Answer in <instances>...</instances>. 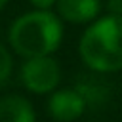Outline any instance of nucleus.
<instances>
[{"instance_id":"nucleus-1","label":"nucleus","mask_w":122,"mask_h":122,"mask_svg":"<svg viewBox=\"0 0 122 122\" xmlns=\"http://www.w3.org/2000/svg\"><path fill=\"white\" fill-rule=\"evenodd\" d=\"M78 57L93 72L122 71V15L105 13L90 21L78 40Z\"/></svg>"},{"instance_id":"nucleus-2","label":"nucleus","mask_w":122,"mask_h":122,"mask_svg":"<svg viewBox=\"0 0 122 122\" xmlns=\"http://www.w3.org/2000/svg\"><path fill=\"white\" fill-rule=\"evenodd\" d=\"M63 21L55 11L32 8L13 19L8 30V44L10 50L23 59L34 55H53L63 42Z\"/></svg>"},{"instance_id":"nucleus-3","label":"nucleus","mask_w":122,"mask_h":122,"mask_svg":"<svg viewBox=\"0 0 122 122\" xmlns=\"http://www.w3.org/2000/svg\"><path fill=\"white\" fill-rule=\"evenodd\" d=\"M19 80L23 88L34 95H48L61 82V65L53 55L25 57L19 69Z\"/></svg>"},{"instance_id":"nucleus-4","label":"nucleus","mask_w":122,"mask_h":122,"mask_svg":"<svg viewBox=\"0 0 122 122\" xmlns=\"http://www.w3.org/2000/svg\"><path fill=\"white\" fill-rule=\"evenodd\" d=\"M46 111L53 122H76L86 112V97L76 88H55L48 93Z\"/></svg>"},{"instance_id":"nucleus-5","label":"nucleus","mask_w":122,"mask_h":122,"mask_svg":"<svg viewBox=\"0 0 122 122\" xmlns=\"http://www.w3.org/2000/svg\"><path fill=\"white\" fill-rule=\"evenodd\" d=\"M103 2L101 0H57L55 13L63 23L72 25H88L97 15H101Z\"/></svg>"},{"instance_id":"nucleus-6","label":"nucleus","mask_w":122,"mask_h":122,"mask_svg":"<svg viewBox=\"0 0 122 122\" xmlns=\"http://www.w3.org/2000/svg\"><path fill=\"white\" fill-rule=\"evenodd\" d=\"M0 122H38L34 105L19 93L0 97Z\"/></svg>"},{"instance_id":"nucleus-7","label":"nucleus","mask_w":122,"mask_h":122,"mask_svg":"<svg viewBox=\"0 0 122 122\" xmlns=\"http://www.w3.org/2000/svg\"><path fill=\"white\" fill-rule=\"evenodd\" d=\"M13 72V55L11 50L0 42V84L6 82Z\"/></svg>"},{"instance_id":"nucleus-8","label":"nucleus","mask_w":122,"mask_h":122,"mask_svg":"<svg viewBox=\"0 0 122 122\" xmlns=\"http://www.w3.org/2000/svg\"><path fill=\"white\" fill-rule=\"evenodd\" d=\"M57 0H29V4L36 10H53Z\"/></svg>"},{"instance_id":"nucleus-9","label":"nucleus","mask_w":122,"mask_h":122,"mask_svg":"<svg viewBox=\"0 0 122 122\" xmlns=\"http://www.w3.org/2000/svg\"><path fill=\"white\" fill-rule=\"evenodd\" d=\"M105 8H107L109 13L122 15V0H107V2H105Z\"/></svg>"},{"instance_id":"nucleus-10","label":"nucleus","mask_w":122,"mask_h":122,"mask_svg":"<svg viewBox=\"0 0 122 122\" xmlns=\"http://www.w3.org/2000/svg\"><path fill=\"white\" fill-rule=\"evenodd\" d=\"M8 2H10V0H0V11H2V10L8 6Z\"/></svg>"}]
</instances>
